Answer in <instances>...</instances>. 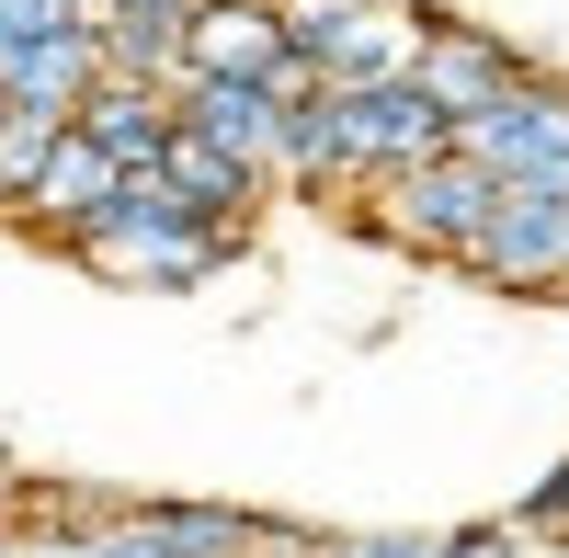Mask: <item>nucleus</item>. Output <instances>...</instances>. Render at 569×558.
<instances>
[{"label": "nucleus", "mask_w": 569, "mask_h": 558, "mask_svg": "<svg viewBox=\"0 0 569 558\" xmlns=\"http://www.w3.org/2000/svg\"><path fill=\"white\" fill-rule=\"evenodd\" d=\"M69 262H91L103 286H149V297H182V286H217L228 262H251V228H206V217H182L171 171H126L114 217L91 228V240H80Z\"/></svg>", "instance_id": "f257e3e1"}, {"label": "nucleus", "mask_w": 569, "mask_h": 558, "mask_svg": "<svg viewBox=\"0 0 569 558\" xmlns=\"http://www.w3.org/2000/svg\"><path fill=\"white\" fill-rule=\"evenodd\" d=\"M490 206H501V182L467 160V149H445V160H421V171H399V182H376V195H353V228H365V240H388L399 262H456V273H467Z\"/></svg>", "instance_id": "f03ea898"}, {"label": "nucleus", "mask_w": 569, "mask_h": 558, "mask_svg": "<svg viewBox=\"0 0 569 558\" xmlns=\"http://www.w3.org/2000/svg\"><path fill=\"white\" fill-rule=\"evenodd\" d=\"M421 0H284V46L330 80V91H353V80H410L421 58Z\"/></svg>", "instance_id": "7ed1b4c3"}, {"label": "nucleus", "mask_w": 569, "mask_h": 558, "mask_svg": "<svg viewBox=\"0 0 569 558\" xmlns=\"http://www.w3.org/2000/svg\"><path fill=\"white\" fill-rule=\"evenodd\" d=\"M456 149L479 160L490 182H536V195H569V80L558 69H525L490 114L456 126Z\"/></svg>", "instance_id": "20e7f679"}, {"label": "nucleus", "mask_w": 569, "mask_h": 558, "mask_svg": "<svg viewBox=\"0 0 569 558\" xmlns=\"http://www.w3.org/2000/svg\"><path fill=\"white\" fill-rule=\"evenodd\" d=\"M490 297H569V195H536V182H501V206L467 251Z\"/></svg>", "instance_id": "39448f33"}, {"label": "nucleus", "mask_w": 569, "mask_h": 558, "mask_svg": "<svg viewBox=\"0 0 569 558\" xmlns=\"http://www.w3.org/2000/svg\"><path fill=\"white\" fill-rule=\"evenodd\" d=\"M536 58L512 34H490V23H467V12H433L421 23V58H410V80H421V103H433L445 126H467V114H490L512 80H525Z\"/></svg>", "instance_id": "423d86ee"}, {"label": "nucleus", "mask_w": 569, "mask_h": 558, "mask_svg": "<svg viewBox=\"0 0 569 558\" xmlns=\"http://www.w3.org/2000/svg\"><path fill=\"white\" fill-rule=\"evenodd\" d=\"M114 195H126V160H103V149L69 126V137H58V160H46V182L23 195V217H12V228H23L34 251H80L91 228L114 217Z\"/></svg>", "instance_id": "0eeeda50"}, {"label": "nucleus", "mask_w": 569, "mask_h": 558, "mask_svg": "<svg viewBox=\"0 0 569 558\" xmlns=\"http://www.w3.org/2000/svg\"><path fill=\"white\" fill-rule=\"evenodd\" d=\"M284 58V0H194L182 23V80H273Z\"/></svg>", "instance_id": "6e6552de"}, {"label": "nucleus", "mask_w": 569, "mask_h": 558, "mask_svg": "<svg viewBox=\"0 0 569 558\" xmlns=\"http://www.w3.org/2000/svg\"><path fill=\"white\" fill-rule=\"evenodd\" d=\"M80 137L103 160H126V171H160L171 160V137H182V91H160V80H91V103H80Z\"/></svg>", "instance_id": "1a4fd4ad"}, {"label": "nucleus", "mask_w": 569, "mask_h": 558, "mask_svg": "<svg viewBox=\"0 0 569 558\" xmlns=\"http://www.w3.org/2000/svg\"><path fill=\"white\" fill-rule=\"evenodd\" d=\"M182 126L217 137L228 160H251V171L273 182V171H284V126H297V114H284L262 80H182Z\"/></svg>", "instance_id": "9d476101"}, {"label": "nucleus", "mask_w": 569, "mask_h": 558, "mask_svg": "<svg viewBox=\"0 0 569 558\" xmlns=\"http://www.w3.org/2000/svg\"><path fill=\"white\" fill-rule=\"evenodd\" d=\"M91 80H103V34H91V23H69V34H46V46H23V58L0 69V103H23V114H58V126H80Z\"/></svg>", "instance_id": "9b49d317"}, {"label": "nucleus", "mask_w": 569, "mask_h": 558, "mask_svg": "<svg viewBox=\"0 0 569 558\" xmlns=\"http://www.w3.org/2000/svg\"><path fill=\"white\" fill-rule=\"evenodd\" d=\"M160 171H171V195H182V217H206V228H262V195H273V182H262L251 160H228L217 137H194V126H182Z\"/></svg>", "instance_id": "f8f14e48"}, {"label": "nucleus", "mask_w": 569, "mask_h": 558, "mask_svg": "<svg viewBox=\"0 0 569 558\" xmlns=\"http://www.w3.org/2000/svg\"><path fill=\"white\" fill-rule=\"evenodd\" d=\"M58 114H23V103H0V217H23V195L46 182V160H58Z\"/></svg>", "instance_id": "ddd939ff"}, {"label": "nucleus", "mask_w": 569, "mask_h": 558, "mask_svg": "<svg viewBox=\"0 0 569 558\" xmlns=\"http://www.w3.org/2000/svg\"><path fill=\"white\" fill-rule=\"evenodd\" d=\"M512 536H536V547H569V456H558V468H547L525 501H512Z\"/></svg>", "instance_id": "4468645a"}, {"label": "nucleus", "mask_w": 569, "mask_h": 558, "mask_svg": "<svg viewBox=\"0 0 569 558\" xmlns=\"http://www.w3.org/2000/svg\"><path fill=\"white\" fill-rule=\"evenodd\" d=\"M69 23H80V0H0V69L23 46H46V34H69Z\"/></svg>", "instance_id": "2eb2a0df"}, {"label": "nucleus", "mask_w": 569, "mask_h": 558, "mask_svg": "<svg viewBox=\"0 0 569 558\" xmlns=\"http://www.w3.org/2000/svg\"><path fill=\"white\" fill-rule=\"evenodd\" d=\"M80 23H91V34H126V23H171V34H182V23H194V0H80Z\"/></svg>", "instance_id": "dca6fc26"}, {"label": "nucleus", "mask_w": 569, "mask_h": 558, "mask_svg": "<svg viewBox=\"0 0 569 558\" xmlns=\"http://www.w3.org/2000/svg\"><path fill=\"white\" fill-rule=\"evenodd\" d=\"M525 547H536V536H512V514H501V525H456V536H445V558H525Z\"/></svg>", "instance_id": "f3484780"}, {"label": "nucleus", "mask_w": 569, "mask_h": 558, "mask_svg": "<svg viewBox=\"0 0 569 558\" xmlns=\"http://www.w3.org/2000/svg\"><path fill=\"white\" fill-rule=\"evenodd\" d=\"M23 501H34V479H23V468H0V536L23 525Z\"/></svg>", "instance_id": "a211bd4d"}, {"label": "nucleus", "mask_w": 569, "mask_h": 558, "mask_svg": "<svg viewBox=\"0 0 569 558\" xmlns=\"http://www.w3.org/2000/svg\"><path fill=\"white\" fill-rule=\"evenodd\" d=\"M0 558H23V547H12V536H0Z\"/></svg>", "instance_id": "6ab92c4d"}]
</instances>
